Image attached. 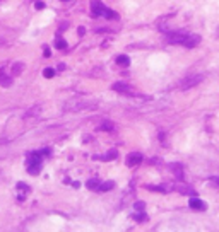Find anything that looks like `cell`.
I'll use <instances>...</instances> for the list:
<instances>
[{
  "label": "cell",
  "mask_w": 219,
  "mask_h": 232,
  "mask_svg": "<svg viewBox=\"0 0 219 232\" xmlns=\"http://www.w3.org/2000/svg\"><path fill=\"white\" fill-rule=\"evenodd\" d=\"M113 89L115 91H122V92H128V85H125V84H115Z\"/></svg>",
  "instance_id": "16"
},
{
  "label": "cell",
  "mask_w": 219,
  "mask_h": 232,
  "mask_svg": "<svg viewBox=\"0 0 219 232\" xmlns=\"http://www.w3.org/2000/svg\"><path fill=\"white\" fill-rule=\"evenodd\" d=\"M86 33V29H84V27H79V34H81V36H82V34H84Z\"/></svg>",
  "instance_id": "23"
},
{
  "label": "cell",
  "mask_w": 219,
  "mask_h": 232,
  "mask_svg": "<svg viewBox=\"0 0 219 232\" xmlns=\"http://www.w3.org/2000/svg\"><path fill=\"white\" fill-rule=\"evenodd\" d=\"M142 162V155L141 154H128V157H127V166L128 167H135V166H139Z\"/></svg>",
  "instance_id": "6"
},
{
  "label": "cell",
  "mask_w": 219,
  "mask_h": 232,
  "mask_svg": "<svg viewBox=\"0 0 219 232\" xmlns=\"http://www.w3.org/2000/svg\"><path fill=\"white\" fill-rule=\"evenodd\" d=\"M23 68H24V63H15V65L12 67V74H14V75H19L21 72H23Z\"/></svg>",
  "instance_id": "14"
},
{
  "label": "cell",
  "mask_w": 219,
  "mask_h": 232,
  "mask_svg": "<svg viewBox=\"0 0 219 232\" xmlns=\"http://www.w3.org/2000/svg\"><path fill=\"white\" fill-rule=\"evenodd\" d=\"M86 186L89 189H99V179H89L86 183Z\"/></svg>",
  "instance_id": "11"
},
{
  "label": "cell",
  "mask_w": 219,
  "mask_h": 232,
  "mask_svg": "<svg viewBox=\"0 0 219 232\" xmlns=\"http://www.w3.org/2000/svg\"><path fill=\"white\" fill-rule=\"evenodd\" d=\"M199 43H200V36L188 33V36H187L185 41H183V46H187V48H195Z\"/></svg>",
  "instance_id": "4"
},
{
  "label": "cell",
  "mask_w": 219,
  "mask_h": 232,
  "mask_svg": "<svg viewBox=\"0 0 219 232\" xmlns=\"http://www.w3.org/2000/svg\"><path fill=\"white\" fill-rule=\"evenodd\" d=\"M171 171L175 173V176L178 179H183V171H182V164H171Z\"/></svg>",
  "instance_id": "8"
},
{
  "label": "cell",
  "mask_w": 219,
  "mask_h": 232,
  "mask_svg": "<svg viewBox=\"0 0 219 232\" xmlns=\"http://www.w3.org/2000/svg\"><path fill=\"white\" fill-rule=\"evenodd\" d=\"M43 75H45L46 79H52L53 75H55V70H53V68H45V72H43Z\"/></svg>",
  "instance_id": "18"
},
{
  "label": "cell",
  "mask_w": 219,
  "mask_h": 232,
  "mask_svg": "<svg viewBox=\"0 0 219 232\" xmlns=\"http://www.w3.org/2000/svg\"><path fill=\"white\" fill-rule=\"evenodd\" d=\"M91 9H93V14L94 15H103L104 10H106V7L101 4L99 0H93V2H91Z\"/></svg>",
  "instance_id": "7"
},
{
  "label": "cell",
  "mask_w": 219,
  "mask_h": 232,
  "mask_svg": "<svg viewBox=\"0 0 219 232\" xmlns=\"http://www.w3.org/2000/svg\"><path fill=\"white\" fill-rule=\"evenodd\" d=\"M55 46H57V48H58V50H63V48H65V46H67V43H65V41H63L62 39V38H57V39H55Z\"/></svg>",
  "instance_id": "15"
},
{
  "label": "cell",
  "mask_w": 219,
  "mask_h": 232,
  "mask_svg": "<svg viewBox=\"0 0 219 232\" xmlns=\"http://www.w3.org/2000/svg\"><path fill=\"white\" fill-rule=\"evenodd\" d=\"M202 79H204V75H200V74H193V75H187L185 79H183L182 82H180V89H192V87H195L197 84H200L202 82Z\"/></svg>",
  "instance_id": "1"
},
{
  "label": "cell",
  "mask_w": 219,
  "mask_h": 232,
  "mask_svg": "<svg viewBox=\"0 0 219 232\" xmlns=\"http://www.w3.org/2000/svg\"><path fill=\"white\" fill-rule=\"evenodd\" d=\"M211 183H212V186H217L219 188V177H211Z\"/></svg>",
  "instance_id": "21"
},
{
  "label": "cell",
  "mask_w": 219,
  "mask_h": 232,
  "mask_svg": "<svg viewBox=\"0 0 219 232\" xmlns=\"http://www.w3.org/2000/svg\"><path fill=\"white\" fill-rule=\"evenodd\" d=\"M134 218H135L137 222H144V220H147V217H145L144 214H135V215H134Z\"/></svg>",
  "instance_id": "20"
},
{
  "label": "cell",
  "mask_w": 219,
  "mask_h": 232,
  "mask_svg": "<svg viewBox=\"0 0 219 232\" xmlns=\"http://www.w3.org/2000/svg\"><path fill=\"white\" fill-rule=\"evenodd\" d=\"M40 167H41V157L38 154H31L27 155V173L36 176L40 173Z\"/></svg>",
  "instance_id": "2"
},
{
  "label": "cell",
  "mask_w": 219,
  "mask_h": 232,
  "mask_svg": "<svg viewBox=\"0 0 219 232\" xmlns=\"http://www.w3.org/2000/svg\"><path fill=\"white\" fill-rule=\"evenodd\" d=\"M116 63L118 65H122V67H128L130 65V58L127 55H120L118 58H116Z\"/></svg>",
  "instance_id": "9"
},
{
  "label": "cell",
  "mask_w": 219,
  "mask_h": 232,
  "mask_svg": "<svg viewBox=\"0 0 219 232\" xmlns=\"http://www.w3.org/2000/svg\"><path fill=\"white\" fill-rule=\"evenodd\" d=\"M34 7H36L38 10H41V9H45V4H43V2H36V4H34Z\"/></svg>",
  "instance_id": "22"
},
{
  "label": "cell",
  "mask_w": 219,
  "mask_h": 232,
  "mask_svg": "<svg viewBox=\"0 0 219 232\" xmlns=\"http://www.w3.org/2000/svg\"><path fill=\"white\" fill-rule=\"evenodd\" d=\"M17 188L23 189V191H29V186H26V184H23V183H19ZM23 198H24V196H23V193H21V195H19V200H23Z\"/></svg>",
  "instance_id": "17"
},
{
  "label": "cell",
  "mask_w": 219,
  "mask_h": 232,
  "mask_svg": "<svg viewBox=\"0 0 219 232\" xmlns=\"http://www.w3.org/2000/svg\"><path fill=\"white\" fill-rule=\"evenodd\" d=\"M144 208H145V203L144 201H137V203H135V210H137V212H144Z\"/></svg>",
  "instance_id": "19"
},
{
  "label": "cell",
  "mask_w": 219,
  "mask_h": 232,
  "mask_svg": "<svg viewBox=\"0 0 219 232\" xmlns=\"http://www.w3.org/2000/svg\"><path fill=\"white\" fill-rule=\"evenodd\" d=\"M0 85H4V87H11V85H12V79L7 77V75H0Z\"/></svg>",
  "instance_id": "10"
},
{
  "label": "cell",
  "mask_w": 219,
  "mask_h": 232,
  "mask_svg": "<svg viewBox=\"0 0 219 232\" xmlns=\"http://www.w3.org/2000/svg\"><path fill=\"white\" fill-rule=\"evenodd\" d=\"M62 2H69V0H62Z\"/></svg>",
  "instance_id": "24"
},
{
  "label": "cell",
  "mask_w": 219,
  "mask_h": 232,
  "mask_svg": "<svg viewBox=\"0 0 219 232\" xmlns=\"http://www.w3.org/2000/svg\"><path fill=\"white\" fill-rule=\"evenodd\" d=\"M188 36V33H170L168 34V41L173 44H183V41H185V38Z\"/></svg>",
  "instance_id": "3"
},
{
  "label": "cell",
  "mask_w": 219,
  "mask_h": 232,
  "mask_svg": "<svg viewBox=\"0 0 219 232\" xmlns=\"http://www.w3.org/2000/svg\"><path fill=\"white\" fill-rule=\"evenodd\" d=\"M113 186H115L113 181H106V183L99 184V189H101V191H108V189H113Z\"/></svg>",
  "instance_id": "12"
},
{
  "label": "cell",
  "mask_w": 219,
  "mask_h": 232,
  "mask_svg": "<svg viewBox=\"0 0 219 232\" xmlns=\"http://www.w3.org/2000/svg\"><path fill=\"white\" fill-rule=\"evenodd\" d=\"M188 206H190V208H193V210H200V212L207 208V205H205L202 200H199L197 196H192V198L188 200Z\"/></svg>",
  "instance_id": "5"
},
{
  "label": "cell",
  "mask_w": 219,
  "mask_h": 232,
  "mask_svg": "<svg viewBox=\"0 0 219 232\" xmlns=\"http://www.w3.org/2000/svg\"><path fill=\"white\" fill-rule=\"evenodd\" d=\"M116 155H118V152H116V150H112V152H108L104 157H96V159H103V161H113V159H116Z\"/></svg>",
  "instance_id": "13"
}]
</instances>
